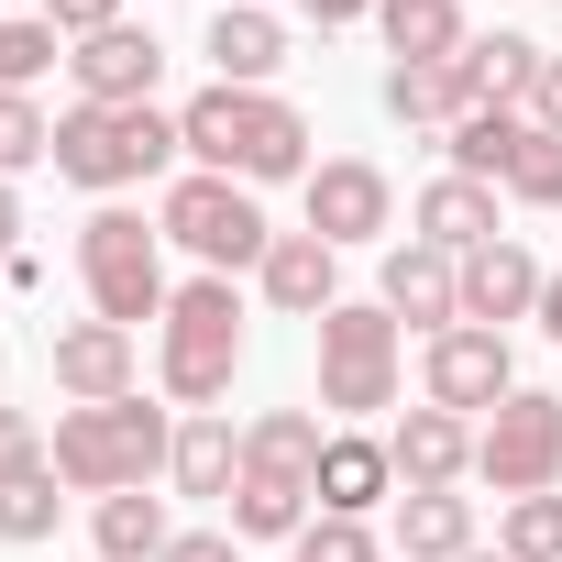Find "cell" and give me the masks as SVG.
<instances>
[{
	"label": "cell",
	"mask_w": 562,
	"mask_h": 562,
	"mask_svg": "<svg viewBox=\"0 0 562 562\" xmlns=\"http://www.w3.org/2000/svg\"><path fill=\"white\" fill-rule=\"evenodd\" d=\"M177 144H188L210 177H243V188L310 177V122L276 100V89H199V100L177 111Z\"/></svg>",
	"instance_id": "obj_1"
},
{
	"label": "cell",
	"mask_w": 562,
	"mask_h": 562,
	"mask_svg": "<svg viewBox=\"0 0 562 562\" xmlns=\"http://www.w3.org/2000/svg\"><path fill=\"white\" fill-rule=\"evenodd\" d=\"M166 452H177V419H166V408H144V397L67 408V419H56V441H45L56 485H78V496H133V485H155V474H166Z\"/></svg>",
	"instance_id": "obj_2"
},
{
	"label": "cell",
	"mask_w": 562,
	"mask_h": 562,
	"mask_svg": "<svg viewBox=\"0 0 562 562\" xmlns=\"http://www.w3.org/2000/svg\"><path fill=\"white\" fill-rule=\"evenodd\" d=\"M155 375H166V397L177 408H210V397H232V364H243V299H232V276H188V288L166 299V321H155Z\"/></svg>",
	"instance_id": "obj_3"
},
{
	"label": "cell",
	"mask_w": 562,
	"mask_h": 562,
	"mask_svg": "<svg viewBox=\"0 0 562 562\" xmlns=\"http://www.w3.org/2000/svg\"><path fill=\"white\" fill-rule=\"evenodd\" d=\"M166 155H188L177 144V111H100V100H78V111H56V177L67 188H144V177H166Z\"/></svg>",
	"instance_id": "obj_4"
},
{
	"label": "cell",
	"mask_w": 562,
	"mask_h": 562,
	"mask_svg": "<svg viewBox=\"0 0 562 562\" xmlns=\"http://www.w3.org/2000/svg\"><path fill=\"white\" fill-rule=\"evenodd\" d=\"M78 276H89V299H100V321H122V331H144V321H166V232H144V210H89V232H78Z\"/></svg>",
	"instance_id": "obj_5"
},
{
	"label": "cell",
	"mask_w": 562,
	"mask_h": 562,
	"mask_svg": "<svg viewBox=\"0 0 562 562\" xmlns=\"http://www.w3.org/2000/svg\"><path fill=\"white\" fill-rule=\"evenodd\" d=\"M155 232L166 243H188L199 254V276H232V265H265V210H254V188L243 177H210V166H188L166 199H155Z\"/></svg>",
	"instance_id": "obj_6"
},
{
	"label": "cell",
	"mask_w": 562,
	"mask_h": 562,
	"mask_svg": "<svg viewBox=\"0 0 562 562\" xmlns=\"http://www.w3.org/2000/svg\"><path fill=\"white\" fill-rule=\"evenodd\" d=\"M321 408L331 419H375L397 408V321L375 299H342L321 321Z\"/></svg>",
	"instance_id": "obj_7"
},
{
	"label": "cell",
	"mask_w": 562,
	"mask_h": 562,
	"mask_svg": "<svg viewBox=\"0 0 562 562\" xmlns=\"http://www.w3.org/2000/svg\"><path fill=\"white\" fill-rule=\"evenodd\" d=\"M474 474L496 496H551L562 485V397L551 386H518L507 408L474 419Z\"/></svg>",
	"instance_id": "obj_8"
},
{
	"label": "cell",
	"mask_w": 562,
	"mask_h": 562,
	"mask_svg": "<svg viewBox=\"0 0 562 562\" xmlns=\"http://www.w3.org/2000/svg\"><path fill=\"white\" fill-rule=\"evenodd\" d=\"M419 386H430V408H452V419H474V408H507V397H518L507 331H485V321H452V331H430V353H419Z\"/></svg>",
	"instance_id": "obj_9"
},
{
	"label": "cell",
	"mask_w": 562,
	"mask_h": 562,
	"mask_svg": "<svg viewBox=\"0 0 562 562\" xmlns=\"http://www.w3.org/2000/svg\"><path fill=\"white\" fill-rule=\"evenodd\" d=\"M375 310H386L397 331H452V321H463V254H441V243H397L386 276H375Z\"/></svg>",
	"instance_id": "obj_10"
},
{
	"label": "cell",
	"mask_w": 562,
	"mask_h": 562,
	"mask_svg": "<svg viewBox=\"0 0 562 562\" xmlns=\"http://www.w3.org/2000/svg\"><path fill=\"white\" fill-rule=\"evenodd\" d=\"M397 221V188H386V166H364V155H331V166H310V232L342 254V243H375Z\"/></svg>",
	"instance_id": "obj_11"
},
{
	"label": "cell",
	"mask_w": 562,
	"mask_h": 562,
	"mask_svg": "<svg viewBox=\"0 0 562 562\" xmlns=\"http://www.w3.org/2000/svg\"><path fill=\"white\" fill-rule=\"evenodd\" d=\"M321 419L310 408H254L243 419V485H288V496H321Z\"/></svg>",
	"instance_id": "obj_12"
},
{
	"label": "cell",
	"mask_w": 562,
	"mask_h": 562,
	"mask_svg": "<svg viewBox=\"0 0 562 562\" xmlns=\"http://www.w3.org/2000/svg\"><path fill=\"white\" fill-rule=\"evenodd\" d=\"M254 288H265V310H288V321H331L342 310V265H331L321 232H276L265 265H254Z\"/></svg>",
	"instance_id": "obj_13"
},
{
	"label": "cell",
	"mask_w": 562,
	"mask_h": 562,
	"mask_svg": "<svg viewBox=\"0 0 562 562\" xmlns=\"http://www.w3.org/2000/svg\"><path fill=\"white\" fill-rule=\"evenodd\" d=\"M67 67H78V100H100V111H144V100H155L166 45H155L144 23H111V34H89Z\"/></svg>",
	"instance_id": "obj_14"
},
{
	"label": "cell",
	"mask_w": 562,
	"mask_h": 562,
	"mask_svg": "<svg viewBox=\"0 0 562 562\" xmlns=\"http://www.w3.org/2000/svg\"><path fill=\"white\" fill-rule=\"evenodd\" d=\"M540 288H551V276L529 265V243H474L463 254V321H485V331H507V321H540Z\"/></svg>",
	"instance_id": "obj_15"
},
{
	"label": "cell",
	"mask_w": 562,
	"mask_h": 562,
	"mask_svg": "<svg viewBox=\"0 0 562 562\" xmlns=\"http://www.w3.org/2000/svg\"><path fill=\"white\" fill-rule=\"evenodd\" d=\"M45 364H56V386H67L78 408H100V397H133V331H122V321H67Z\"/></svg>",
	"instance_id": "obj_16"
},
{
	"label": "cell",
	"mask_w": 562,
	"mask_h": 562,
	"mask_svg": "<svg viewBox=\"0 0 562 562\" xmlns=\"http://www.w3.org/2000/svg\"><path fill=\"white\" fill-rule=\"evenodd\" d=\"M210 67H221V89H265L288 67V23H276L265 0H221L210 12Z\"/></svg>",
	"instance_id": "obj_17"
},
{
	"label": "cell",
	"mask_w": 562,
	"mask_h": 562,
	"mask_svg": "<svg viewBox=\"0 0 562 562\" xmlns=\"http://www.w3.org/2000/svg\"><path fill=\"white\" fill-rule=\"evenodd\" d=\"M386 452H397V485H463V474H474V419L408 408V419L386 430Z\"/></svg>",
	"instance_id": "obj_18"
},
{
	"label": "cell",
	"mask_w": 562,
	"mask_h": 562,
	"mask_svg": "<svg viewBox=\"0 0 562 562\" xmlns=\"http://www.w3.org/2000/svg\"><path fill=\"white\" fill-rule=\"evenodd\" d=\"M386 122H408V133H452L463 111H485L474 100V78H463V56H441V67H386Z\"/></svg>",
	"instance_id": "obj_19"
},
{
	"label": "cell",
	"mask_w": 562,
	"mask_h": 562,
	"mask_svg": "<svg viewBox=\"0 0 562 562\" xmlns=\"http://www.w3.org/2000/svg\"><path fill=\"white\" fill-rule=\"evenodd\" d=\"M166 474H177V496H221V507H232V485H243V430H232L221 408H188Z\"/></svg>",
	"instance_id": "obj_20"
},
{
	"label": "cell",
	"mask_w": 562,
	"mask_h": 562,
	"mask_svg": "<svg viewBox=\"0 0 562 562\" xmlns=\"http://www.w3.org/2000/svg\"><path fill=\"white\" fill-rule=\"evenodd\" d=\"M386 496H397V452L364 441V430H331V441H321V507H331V518H364V507H386Z\"/></svg>",
	"instance_id": "obj_21"
},
{
	"label": "cell",
	"mask_w": 562,
	"mask_h": 562,
	"mask_svg": "<svg viewBox=\"0 0 562 562\" xmlns=\"http://www.w3.org/2000/svg\"><path fill=\"white\" fill-rule=\"evenodd\" d=\"M463 551H474V496L408 485L397 496V562H463Z\"/></svg>",
	"instance_id": "obj_22"
},
{
	"label": "cell",
	"mask_w": 562,
	"mask_h": 562,
	"mask_svg": "<svg viewBox=\"0 0 562 562\" xmlns=\"http://www.w3.org/2000/svg\"><path fill=\"white\" fill-rule=\"evenodd\" d=\"M419 243H441V254L496 243V188H474V177H430V188H419Z\"/></svg>",
	"instance_id": "obj_23"
},
{
	"label": "cell",
	"mask_w": 562,
	"mask_h": 562,
	"mask_svg": "<svg viewBox=\"0 0 562 562\" xmlns=\"http://www.w3.org/2000/svg\"><path fill=\"white\" fill-rule=\"evenodd\" d=\"M386 12V56L397 67H441V56H463L474 34H463V0H375Z\"/></svg>",
	"instance_id": "obj_24"
},
{
	"label": "cell",
	"mask_w": 562,
	"mask_h": 562,
	"mask_svg": "<svg viewBox=\"0 0 562 562\" xmlns=\"http://www.w3.org/2000/svg\"><path fill=\"white\" fill-rule=\"evenodd\" d=\"M529 133H540L529 111H463V122H452V177L507 188V166H518V144H529Z\"/></svg>",
	"instance_id": "obj_25"
},
{
	"label": "cell",
	"mask_w": 562,
	"mask_h": 562,
	"mask_svg": "<svg viewBox=\"0 0 562 562\" xmlns=\"http://www.w3.org/2000/svg\"><path fill=\"white\" fill-rule=\"evenodd\" d=\"M463 78H474L485 111H518V100L540 89V45H529V34H474V45H463Z\"/></svg>",
	"instance_id": "obj_26"
},
{
	"label": "cell",
	"mask_w": 562,
	"mask_h": 562,
	"mask_svg": "<svg viewBox=\"0 0 562 562\" xmlns=\"http://www.w3.org/2000/svg\"><path fill=\"white\" fill-rule=\"evenodd\" d=\"M89 540H100V562H155L177 529H166V507L133 485V496H100V507H89Z\"/></svg>",
	"instance_id": "obj_27"
},
{
	"label": "cell",
	"mask_w": 562,
	"mask_h": 562,
	"mask_svg": "<svg viewBox=\"0 0 562 562\" xmlns=\"http://www.w3.org/2000/svg\"><path fill=\"white\" fill-rule=\"evenodd\" d=\"M496 551H507V562H562V485H551V496H507Z\"/></svg>",
	"instance_id": "obj_28"
},
{
	"label": "cell",
	"mask_w": 562,
	"mask_h": 562,
	"mask_svg": "<svg viewBox=\"0 0 562 562\" xmlns=\"http://www.w3.org/2000/svg\"><path fill=\"white\" fill-rule=\"evenodd\" d=\"M56 463H34V474H12L0 485V540H56Z\"/></svg>",
	"instance_id": "obj_29"
},
{
	"label": "cell",
	"mask_w": 562,
	"mask_h": 562,
	"mask_svg": "<svg viewBox=\"0 0 562 562\" xmlns=\"http://www.w3.org/2000/svg\"><path fill=\"white\" fill-rule=\"evenodd\" d=\"M23 166H56V122L23 89H0V177H23Z\"/></svg>",
	"instance_id": "obj_30"
},
{
	"label": "cell",
	"mask_w": 562,
	"mask_h": 562,
	"mask_svg": "<svg viewBox=\"0 0 562 562\" xmlns=\"http://www.w3.org/2000/svg\"><path fill=\"white\" fill-rule=\"evenodd\" d=\"M507 199H518V210H562V144H551V133H529V144H518Z\"/></svg>",
	"instance_id": "obj_31"
},
{
	"label": "cell",
	"mask_w": 562,
	"mask_h": 562,
	"mask_svg": "<svg viewBox=\"0 0 562 562\" xmlns=\"http://www.w3.org/2000/svg\"><path fill=\"white\" fill-rule=\"evenodd\" d=\"M288 551H299V562H386V551H375V529H364V518H331V507H321Z\"/></svg>",
	"instance_id": "obj_32"
},
{
	"label": "cell",
	"mask_w": 562,
	"mask_h": 562,
	"mask_svg": "<svg viewBox=\"0 0 562 562\" xmlns=\"http://www.w3.org/2000/svg\"><path fill=\"white\" fill-rule=\"evenodd\" d=\"M56 45H67L56 23H0V89H34L56 67Z\"/></svg>",
	"instance_id": "obj_33"
},
{
	"label": "cell",
	"mask_w": 562,
	"mask_h": 562,
	"mask_svg": "<svg viewBox=\"0 0 562 562\" xmlns=\"http://www.w3.org/2000/svg\"><path fill=\"white\" fill-rule=\"evenodd\" d=\"M45 463V430H34V408H0V485L12 474H34Z\"/></svg>",
	"instance_id": "obj_34"
},
{
	"label": "cell",
	"mask_w": 562,
	"mask_h": 562,
	"mask_svg": "<svg viewBox=\"0 0 562 562\" xmlns=\"http://www.w3.org/2000/svg\"><path fill=\"white\" fill-rule=\"evenodd\" d=\"M45 23H56L67 45H89V34H111V23H122V0H45Z\"/></svg>",
	"instance_id": "obj_35"
},
{
	"label": "cell",
	"mask_w": 562,
	"mask_h": 562,
	"mask_svg": "<svg viewBox=\"0 0 562 562\" xmlns=\"http://www.w3.org/2000/svg\"><path fill=\"white\" fill-rule=\"evenodd\" d=\"M155 562H243V540H232V529H177Z\"/></svg>",
	"instance_id": "obj_36"
},
{
	"label": "cell",
	"mask_w": 562,
	"mask_h": 562,
	"mask_svg": "<svg viewBox=\"0 0 562 562\" xmlns=\"http://www.w3.org/2000/svg\"><path fill=\"white\" fill-rule=\"evenodd\" d=\"M529 122L562 144V56H540V89H529Z\"/></svg>",
	"instance_id": "obj_37"
},
{
	"label": "cell",
	"mask_w": 562,
	"mask_h": 562,
	"mask_svg": "<svg viewBox=\"0 0 562 562\" xmlns=\"http://www.w3.org/2000/svg\"><path fill=\"white\" fill-rule=\"evenodd\" d=\"M12 243H23V199H12V177H0V265H12Z\"/></svg>",
	"instance_id": "obj_38"
},
{
	"label": "cell",
	"mask_w": 562,
	"mask_h": 562,
	"mask_svg": "<svg viewBox=\"0 0 562 562\" xmlns=\"http://www.w3.org/2000/svg\"><path fill=\"white\" fill-rule=\"evenodd\" d=\"M299 12H321V34H331V23H353V12H375V0H299Z\"/></svg>",
	"instance_id": "obj_39"
},
{
	"label": "cell",
	"mask_w": 562,
	"mask_h": 562,
	"mask_svg": "<svg viewBox=\"0 0 562 562\" xmlns=\"http://www.w3.org/2000/svg\"><path fill=\"white\" fill-rule=\"evenodd\" d=\"M540 331L562 342V276H551V288H540Z\"/></svg>",
	"instance_id": "obj_40"
},
{
	"label": "cell",
	"mask_w": 562,
	"mask_h": 562,
	"mask_svg": "<svg viewBox=\"0 0 562 562\" xmlns=\"http://www.w3.org/2000/svg\"><path fill=\"white\" fill-rule=\"evenodd\" d=\"M463 562H507V551H463Z\"/></svg>",
	"instance_id": "obj_41"
}]
</instances>
